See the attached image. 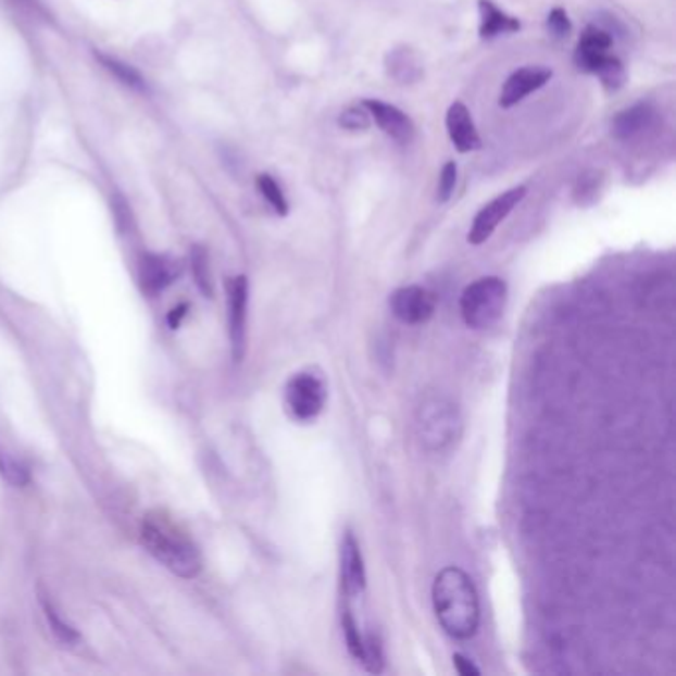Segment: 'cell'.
<instances>
[{
	"instance_id": "obj_20",
	"label": "cell",
	"mask_w": 676,
	"mask_h": 676,
	"mask_svg": "<svg viewBox=\"0 0 676 676\" xmlns=\"http://www.w3.org/2000/svg\"><path fill=\"white\" fill-rule=\"evenodd\" d=\"M191 268L199 290L206 298H211L213 296V280H211V268H209V254L203 247H195L191 250Z\"/></svg>"
},
{
	"instance_id": "obj_12",
	"label": "cell",
	"mask_w": 676,
	"mask_h": 676,
	"mask_svg": "<svg viewBox=\"0 0 676 676\" xmlns=\"http://www.w3.org/2000/svg\"><path fill=\"white\" fill-rule=\"evenodd\" d=\"M611 45H613V38L608 30L598 28V26H587L575 48V66L587 74H596L603 58L609 57Z\"/></svg>"
},
{
	"instance_id": "obj_26",
	"label": "cell",
	"mask_w": 676,
	"mask_h": 676,
	"mask_svg": "<svg viewBox=\"0 0 676 676\" xmlns=\"http://www.w3.org/2000/svg\"><path fill=\"white\" fill-rule=\"evenodd\" d=\"M343 635H346V642H348V651H350L353 659L361 661L363 656V637H361L360 627L353 619L351 611H343Z\"/></svg>"
},
{
	"instance_id": "obj_15",
	"label": "cell",
	"mask_w": 676,
	"mask_h": 676,
	"mask_svg": "<svg viewBox=\"0 0 676 676\" xmlns=\"http://www.w3.org/2000/svg\"><path fill=\"white\" fill-rule=\"evenodd\" d=\"M478 12H480V38L483 40L512 35L522 28L518 18L500 11L492 0H478Z\"/></svg>"
},
{
	"instance_id": "obj_23",
	"label": "cell",
	"mask_w": 676,
	"mask_h": 676,
	"mask_svg": "<svg viewBox=\"0 0 676 676\" xmlns=\"http://www.w3.org/2000/svg\"><path fill=\"white\" fill-rule=\"evenodd\" d=\"M0 474L11 483L12 486H26L30 480L28 468L21 461H16L12 454L0 447Z\"/></svg>"
},
{
	"instance_id": "obj_6",
	"label": "cell",
	"mask_w": 676,
	"mask_h": 676,
	"mask_svg": "<svg viewBox=\"0 0 676 676\" xmlns=\"http://www.w3.org/2000/svg\"><path fill=\"white\" fill-rule=\"evenodd\" d=\"M526 191L528 189L524 185H519V187L498 195L497 199L485 204L474 216L473 226L468 230V242L474 247L485 245L486 240L495 235L498 225L522 203V199L526 197Z\"/></svg>"
},
{
	"instance_id": "obj_3",
	"label": "cell",
	"mask_w": 676,
	"mask_h": 676,
	"mask_svg": "<svg viewBox=\"0 0 676 676\" xmlns=\"http://www.w3.org/2000/svg\"><path fill=\"white\" fill-rule=\"evenodd\" d=\"M463 418L459 406L445 395H428L417 409L418 439L433 452L449 451L461 437Z\"/></svg>"
},
{
	"instance_id": "obj_7",
	"label": "cell",
	"mask_w": 676,
	"mask_h": 676,
	"mask_svg": "<svg viewBox=\"0 0 676 676\" xmlns=\"http://www.w3.org/2000/svg\"><path fill=\"white\" fill-rule=\"evenodd\" d=\"M228 293V336L235 361H242L247 351V317H249V280L235 276L226 284Z\"/></svg>"
},
{
	"instance_id": "obj_19",
	"label": "cell",
	"mask_w": 676,
	"mask_h": 676,
	"mask_svg": "<svg viewBox=\"0 0 676 676\" xmlns=\"http://www.w3.org/2000/svg\"><path fill=\"white\" fill-rule=\"evenodd\" d=\"M42 608H45L48 625H50V629L54 633V637H57L58 641L62 642L64 647H74V644H78V631H76L72 625H68L66 621H62L54 605L46 598H42Z\"/></svg>"
},
{
	"instance_id": "obj_30",
	"label": "cell",
	"mask_w": 676,
	"mask_h": 676,
	"mask_svg": "<svg viewBox=\"0 0 676 676\" xmlns=\"http://www.w3.org/2000/svg\"><path fill=\"white\" fill-rule=\"evenodd\" d=\"M454 668L459 671V675L471 676V675H480V668H476V666L463 656V654H454Z\"/></svg>"
},
{
	"instance_id": "obj_21",
	"label": "cell",
	"mask_w": 676,
	"mask_h": 676,
	"mask_svg": "<svg viewBox=\"0 0 676 676\" xmlns=\"http://www.w3.org/2000/svg\"><path fill=\"white\" fill-rule=\"evenodd\" d=\"M256 185H259L260 195L266 199V203L271 204L272 209H274V213L280 214V216H286L290 206H288V201H286V197H284L280 185H278L276 180L272 179L268 173H262V175H259Z\"/></svg>"
},
{
	"instance_id": "obj_13",
	"label": "cell",
	"mask_w": 676,
	"mask_h": 676,
	"mask_svg": "<svg viewBox=\"0 0 676 676\" xmlns=\"http://www.w3.org/2000/svg\"><path fill=\"white\" fill-rule=\"evenodd\" d=\"M179 276V264L170 256H161V254H143L141 264H139V278L143 292L149 296H158L165 288H170L171 284L177 280Z\"/></svg>"
},
{
	"instance_id": "obj_28",
	"label": "cell",
	"mask_w": 676,
	"mask_h": 676,
	"mask_svg": "<svg viewBox=\"0 0 676 676\" xmlns=\"http://www.w3.org/2000/svg\"><path fill=\"white\" fill-rule=\"evenodd\" d=\"M548 30H550V35L555 36V38H567L569 33H572V23H569V18H567V12L564 9H553L550 14H548Z\"/></svg>"
},
{
	"instance_id": "obj_2",
	"label": "cell",
	"mask_w": 676,
	"mask_h": 676,
	"mask_svg": "<svg viewBox=\"0 0 676 676\" xmlns=\"http://www.w3.org/2000/svg\"><path fill=\"white\" fill-rule=\"evenodd\" d=\"M141 541L158 562L173 574L191 579L201 572L199 548L183 531L177 530L170 519L147 518L141 526Z\"/></svg>"
},
{
	"instance_id": "obj_32",
	"label": "cell",
	"mask_w": 676,
	"mask_h": 676,
	"mask_svg": "<svg viewBox=\"0 0 676 676\" xmlns=\"http://www.w3.org/2000/svg\"><path fill=\"white\" fill-rule=\"evenodd\" d=\"M14 2H16V4H21L24 11L35 12V14H40V12H45L42 11V7H40V4L36 2V0H14Z\"/></svg>"
},
{
	"instance_id": "obj_4",
	"label": "cell",
	"mask_w": 676,
	"mask_h": 676,
	"mask_svg": "<svg viewBox=\"0 0 676 676\" xmlns=\"http://www.w3.org/2000/svg\"><path fill=\"white\" fill-rule=\"evenodd\" d=\"M506 300V283L498 276H486L468 284L461 296V316L464 324L473 329L495 326L504 314Z\"/></svg>"
},
{
	"instance_id": "obj_1",
	"label": "cell",
	"mask_w": 676,
	"mask_h": 676,
	"mask_svg": "<svg viewBox=\"0 0 676 676\" xmlns=\"http://www.w3.org/2000/svg\"><path fill=\"white\" fill-rule=\"evenodd\" d=\"M433 605L440 627L452 639H473L480 625V603L471 575L461 567H445L433 584Z\"/></svg>"
},
{
	"instance_id": "obj_5",
	"label": "cell",
	"mask_w": 676,
	"mask_h": 676,
	"mask_svg": "<svg viewBox=\"0 0 676 676\" xmlns=\"http://www.w3.org/2000/svg\"><path fill=\"white\" fill-rule=\"evenodd\" d=\"M284 399H286V409L293 421L310 423L326 406V385L317 375L298 373L286 385Z\"/></svg>"
},
{
	"instance_id": "obj_16",
	"label": "cell",
	"mask_w": 676,
	"mask_h": 676,
	"mask_svg": "<svg viewBox=\"0 0 676 676\" xmlns=\"http://www.w3.org/2000/svg\"><path fill=\"white\" fill-rule=\"evenodd\" d=\"M654 120V110L649 103H635L613 120V134L617 139H633L641 136L644 129H649Z\"/></svg>"
},
{
	"instance_id": "obj_27",
	"label": "cell",
	"mask_w": 676,
	"mask_h": 676,
	"mask_svg": "<svg viewBox=\"0 0 676 676\" xmlns=\"http://www.w3.org/2000/svg\"><path fill=\"white\" fill-rule=\"evenodd\" d=\"M456 163L449 161L445 163V167L440 171L439 187H437V199L440 203H447L454 192L456 187Z\"/></svg>"
},
{
	"instance_id": "obj_31",
	"label": "cell",
	"mask_w": 676,
	"mask_h": 676,
	"mask_svg": "<svg viewBox=\"0 0 676 676\" xmlns=\"http://www.w3.org/2000/svg\"><path fill=\"white\" fill-rule=\"evenodd\" d=\"M187 310H189V305L187 304H183L179 305V308H173V310H171V314L167 320H170V326L173 327V329H177V327L180 326V320L185 317Z\"/></svg>"
},
{
	"instance_id": "obj_11",
	"label": "cell",
	"mask_w": 676,
	"mask_h": 676,
	"mask_svg": "<svg viewBox=\"0 0 676 676\" xmlns=\"http://www.w3.org/2000/svg\"><path fill=\"white\" fill-rule=\"evenodd\" d=\"M339 569H341V586H343L346 596H350V598L361 596L365 589V584H367V575H365L360 543L351 531H348L341 540Z\"/></svg>"
},
{
	"instance_id": "obj_22",
	"label": "cell",
	"mask_w": 676,
	"mask_h": 676,
	"mask_svg": "<svg viewBox=\"0 0 676 676\" xmlns=\"http://www.w3.org/2000/svg\"><path fill=\"white\" fill-rule=\"evenodd\" d=\"M596 76L601 79V84L608 88L609 91H617L623 88L627 74L625 68L621 64L619 58L605 57L603 62L599 64V68L596 70Z\"/></svg>"
},
{
	"instance_id": "obj_18",
	"label": "cell",
	"mask_w": 676,
	"mask_h": 676,
	"mask_svg": "<svg viewBox=\"0 0 676 676\" xmlns=\"http://www.w3.org/2000/svg\"><path fill=\"white\" fill-rule=\"evenodd\" d=\"M96 58L102 62L103 68L108 70L112 76L120 79L127 88H134V90H146V82L139 76L137 70L127 66L124 62H120L117 58L105 57V54H96Z\"/></svg>"
},
{
	"instance_id": "obj_8",
	"label": "cell",
	"mask_w": 676,
	"mask_h": 676,
	"mask_svg": "<svg viewBox=\"0 0 676 676\" xmlns=\"http://www.w3.org/2000/svg\"><path fill=\"white\" fill-rule=\"evenodd\" d=\"M389 305L395 317L409 326H421L428 322L437 310L435 293L421 286H405L395 290L389 298Z\"/></svg>"
},
{
	"instance_id": "obj_10",
	"label": "cell",
	"mask_w": 676,
	"mask_h": 676,
	"mask_svg": "<svg viewBox=\"0 0 676 676\" xmlns=\"http://www.w3.org/2000/svg\"><path fill=\"white\" fill-rule=\"evenodd\" d=\"M552 76V70L543 68V66H526V68L516 70L500 91V100H498L500 108L504 110L514 108L516 103L526 100L530 93L543 88Z\"/></svg>"
},
{
	"instance_id": "obj_9",
	"label": "cell",
	"mask_w": 676,
	"mask_h": 676,
	"mask_svg": "<svg viewBox=\"0 0 676 676\" xmlns=\"http://www.w3.org/2000/svg\"><path fill=\"white\" fill-rule=\"evenodd\" d=\"M361 105L372 115L385 136L391 137L401 146H409L413 141L415 125L405 112H401L391 103L379 102V100H363Z\"/></svg>"
},
{
	"instance_id": "obj_24",
	"label": "cell",
	"mask_w": 676,
	"mask_h": 676,
	"mask_svg": "<svg viewBox=\"0 0 676 676\" xmlns=\"http://www.w3.org/2000/svg\"><path fill=\"white\" fill-rule=\"evenodd\" d=\"M361 663L367 666V671H372V673H381V668H384V651H381V642H379L377 637L367 635L363 639Z\"/></svg>"
},
{
	"instance_id": "obj_29",
	"label": "cell",
	"mask_w": 676,
	"mask_h": 676,
	"mask_svg": "<svg viewBox=\"0 0 676 676\" xmlns=\"http://www.w3.org/2000/svg\"><path fill=\"white\" fill-rule=\"evenodd\" d=\"M598 173H586V175H581L579 179H577V187H575V201L579 204L587 203V197H596V192H598Z\"/></svg>"
},
{
	"instance_id": "obj_14",
	"label": "cell",
	"mask_w": 676,
	"mask_h": 676,
	"mask_svg": "<svg viewBox=\"0 0 676 676\" xmlns=\"http://www.w3.org/2000/svg\"><path fill=\"white\" fill-rule=\"evenodd\" d=\"M447 132L459 153L480 149V137L474 127L473 115L463 102H454L447 112Z\"/></svg>"
},
{
	"instance_id": "obj_17",
	"label": "cell",
	"mask_w": 676,
	"mask_h": 676,
	"mask_svg": "<svg viewBox=\"0 0 676 676\" xmlns=\"http://www.w3.org/2000/svg\"><path fill=\"white\" fill-rule=\"evenodd\" d=\"M387 72L401 84H411L421 76V64L409 48H395L387 57Z\"/></svg>"
},
{
	"instance_id": "obj_25",
	"label": "cell",
	"mask_w": 676,
	"mask_h": 676,
	"mask_svg": "<svg viewBox=\"0 0 676 676\" xmlns=\"http://www.w3.org/2000/svg\"><path fill=\"white\" fill-rule=\"evenodd\" d=\"M370 124H372V115L367 113L363 105L348 108L339 115V125L343 129H350V132H363V129L370 127Z\"/></svg>"
}]
</instances>
